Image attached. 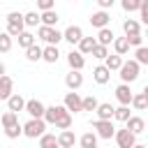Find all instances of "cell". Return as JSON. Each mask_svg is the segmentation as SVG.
I'll list each match as a JSON object with an SVG mask.
<instances>
[{"mask_svg": "<svg viewBox=\"0 0 148 148\" xmlns=\"http://www.w3.org/2000/svg\"><path fill=\"white\" fill-rule=\"evenodd\" d=\"M44 120L46 123H51V125H56L58 130H69L72 127V113L65 109V106H46V113H44Z\"/></svg>", "mask_w": 148, "mask_h": 148, "instance_id": "1", "label": "cell"}, {"mask_svg": "<svg viewBox=\"0 0 148 148\" xmlns=\"http://www.w3.org/2000/svg\"><path fill=\"white\" fill-rule=\"evenodd\" d=\"M44 130H46V120H44V118H30V120L23 125V134H25L28 139H37V136L42 139V136L46 134Z\"/></svg>", "mask_w": 148, "mask_h": 148, "instance_id": "2", "label": "cell"}, {"mask_svg": "<svg viewBox=\"0 0 148 148\" xmlns=\"http://www.w3.org/2000/svg\"><path fill=\"white\" fill-rule=\"evenodd\" d=\"M25 23H23V14H18V12H9L7 14V35L9 37H18V35H23L25 30Z\"/></svg>", "mask_w": 148, "mask_h": 148, "instance_id": "3", "label": "cell"}, {"mask_svg": "<svg viewBox=\"0 0 148 148\" xmlns=\"http://www.w3.org/2000/svg\"><path fill=\"white\" fill-rule=\"evenodd\" d=\"M139 62L136 60H127V62H123V67H120V79H123V83H132L136 76H139Z\"/></svg>", "mask_w": 148, "mask_h": 148, "instance_id": "4", "label": "cell"}, {"mask_svg": "<svg viewBox=\"0 0 148 148\" xmlns=\"http://www.w3.org/2000/svg\"><path fill=\"white\" fill-rule=\"evenodd\" d=\"M37 35H39V39H44L49 46H58V42L62 39V32H58L56 28H46V25H39Z\"/></svg>", "mask_w": 148, "mask_h": 148, "instance_id": "5", "label": "cell"}, {"mask_svg": "<svg viewBox=\"0 0 148 148\" xmlns=\"http://www.w3.org/2000/svg\"><path fill=\"white\" fill-rule=\"evenodd\" d=\"M92 127L97 130V136H102V139L116 136V127H113L111 120H92Z\"/></svg>", "mask_w": 148, "mask_h": 148, "instance_id": "6", "label": "cell"}, {"mask_svg": "<svg viewBox=\"0 0 148 148\" xmlns=\"http://www.w3.org/2000/svg\"><path fill=\"white\" fill-rule=\"evenodd\" d=\"M116 143H118V148H134L136 146V136L125 127V130L116 132Z\"/></svg>", "mask_w": 148, "mask_h": 148, "instance_id": "7", "label": "cell"}, {"mask_svg": "<svg viewBox=\"0 0 148 148\" xmlns=\"http://www.w3.org/2000/svg\"><path fill=\"white\" fill-rule=\"evenodd\" d=\"M65 109H67L69 113L83 111V97H79V92H67V95H65Z\"/></svg>", "mask_w": 148, "mask_h": 148, "instance_id": "8", "label": "cell"}, {"mask_svg": "<svg viewBox=\"0 0 148 148\" xmlns=\"http://www.w3.org/2000/svg\"><path fill=\"white\" fill-rule=\"evenodd\" d=\"M132 97H134V92L130 90V86H127V83H120V86L116 88V99L120 102V106L132 104Z\"/></svg>", "mask_w": 148, "mask_h": 148, "instance_id": "9", "label": "cell"}, {"mask_svg": "<svg viewBox=\"0 0 148 148\" xmlns=\"http://www.w3.org/2000/svg\"><path fill=\"white\" fill-rule=\"evenodd\" d=\"M25 111L30 113V118H44L46 106H44L39 99H28V102H25Z\"/></svg>", "mask_w": 148, "mask_h": 148, "instance_id": "10", "label": "cell"}, {"mask_svg": "<svg viewBox=\"0 0 148 148\" xmlns=\"http://www.w3.org/2000/svg\"><path fill=\"white\" fill-rule=\"evenodd\" d=\"M62 39H67L69 44H79V42L83 39V30H81L79 25H69V28L62 32Z\"/></svg>", "mask_w": 148, "mask_h": 148, "instance_id": "11", "label": "cell"}, {"mask_svg": "<svg viewBox=\"0 0 148 148\" xmlns=\"http://www.w3.org/2000/svg\"><path fill=\"white\" fill-rule=\"evenodd\" d=\"M67 62H69V67H72L74 72H81L83 65H86V58H83L79 51H69V53H67Z\"/></svg>", "mask_w": 148, "mask_h": 148, "instance_id": "12", "label": "cell"}, {"mask_svg": "<svg viewBox=\"0 0 148 148\" xmlns=\"http://www.w3.org/2000/svg\"><path fill=\"white\" fill-rule=\"evenodd\" d=\"M65 86H67L69 90H76V88H81V86H83V74L72 69V72L65 76Z\"/></svg>", "mask_w": 148, "mask_h": 148, "instance_id": "13", "label": "cell"}, {"mask_svg": "<svg viewBox=\"0 0 148 148\" xmlns=\"http://www.w3.org/2000/svg\"><path fill=\"white\" fill-rule=\"evenodd\" d=\"M109 21H111L109 12H102V9H99V12H95V14L90 16V23H92L95 28H99V30H102V28H106V25H109Z\"/></svg>", "mask_w": 148, "mask_h": 148, "instance_id": "14", "label": "cell"}, {"mask_svg": "<svg viewBox=\"0 0 148 148\" xmlns=\"http://www.w3.org/2000/svg\"><path fill=\"white\" fill-rule=\"evenodd\" d=\"M7 106H9V111L12 113H18V111H25V99L18 95V92H14L9 99H7Z\"/></svg>", "mask_w": 148, "mask_h": 148, "instance_id": "15", "label": "cell"}, {"mask_svg": "<svg viewBox=\"0 0 148 148\" xmlns=\"http://www.w3.org/2000/svg\"><path fill=\"white\" fill-rule=\"evenodd\" d=\"M125 127H127V130H130V132L136 136V134H141V132L146 130V123H143V118H139V116H132V118L125 123Z\"/></svg>", "mask_w": 148, "mask_h": 148, "instance_id": "16", "label": "cell"}, {"mask_svg": "<svg viewBox=\"0 0 148 148\" xmlns=\"http://www.w3.org/2000/svg\"><path fill=\"white\" fill-rule=\"evenodd\" d=\"M12 88H14V81H12V76H2L0 79V99H9L14 92H12Z\"/></svg>", "mask_w": 148, "mask_h": 148, "instance_id": "17", "label": "cell"}, {"mask_svg": "<svg viewBox=\"0 0 148 148\" xmlns=\"http://www.w3.org/2000/svg\"><path fill=\"white\" fill-rule=\"evenodd\" d=\"M74 143H76V136H74L72 130H65V132L58 134V146H60V148H72Z\"/></svg>", "mask_w": 148, "mask_h": 148, "instance_id": "18", "label": "cell"}, {"mask_svg": "<svg viewBox=\"0 0 148 148\" xmlns=\"http://www.w3.org/2000/svg\"><path fill=\"white\" fill-rule=\"evenodd\" d=\"M113 30L111 28H102L99 32H97V44L99 46H109V44H113Z\"/></svg>", "mask_w": 148, "mask_h": 148, "instance_id": "19", "label": "cell"}, {"mask_svg": "<svg viewBox=\"0 0 148 148\" xmlns=\"http://www.w3.org/2000/svg\"><path fill=\"white\" fill-rule=\"evenodd\" d=\"M95 46H97V39H95V37H83V39L79 42V53H81V56L92 53V51H95Z\"/></svg>", "mask_w": 148, "mask_h": 148, "instance_id": "20", "label": "cell"}, {"mask_svg": "<svg viewBox=\"0 0 148 148\" xmlns=\"http://www.w3.org/2000/svg\"><path fill=\"white\" fill-rule=\"evenodd\" d=\"M95 113H97V120H111V118H113V113H116V109H113L111 104H106V102H104V104H99V106H97V111H95Z\"/></svg>", "mask_w": 148, "mask_h": 148, "instance_id": "21", "label": "cell"}, {"mask_svg": "<svg viewBox=\"0 0 148 148\" xmlns=\"http://www.w3.org/2000/svg\"><path fill=\"white\" fill-rule=\"evenodd\" d=\"M92 76H95V81L99 83V86H104L106 81H109V76H111V72L104 67V65H97L95 69H92Z\"/></svg>", "mask_w": 148, "mask_h": 148, "instance_id": "22", "label": "cell"}, {"mask_svg": "<svg viewBox=\"0 0 148 148\" xmlns=\"http://www.w3.org/2000/svg\"><path fill=\"white\" fill-rule=\"evenodd\" d=\"M113 49H116V56H125V53L130 51V42H127V37H118V39H113Z\"/></svg>", "mask_w": 148, "mask_h": 148, "instance_id": "23", "label": "cell"}, {"mask_svg": "<svg viewBox=\"0 0 148 148\" xmlns=\"http://www.w3.org/2000/svg\"><path fill=\"white\" fill-rule=\"evenodd\" d=\"M123 30H125L127 37H132V35H141V32H139V21H134V18H127V21L123 23Z\"/></svg>", "mask_w": 148, "mask_h": 148, "instance_id": "24", "label": "cell"}, {"mask_svg": "<svg viewBox=\"0 0 148 148\" xmlns=\"http://www.w3.org/2000/svg\"><path fill=\"white\" fill-rule=\"evenodd\" d=\"M25 58H28L30 62H37V60H42V58H44V49H39V46L35 44V46H30V49L25 51Z\"/></svg>", "mask_w": 148, "mask_h": 148, "instance_id": "25", "label": "cell"}, {"mask_svg": "<svg viewBox=\"0 0 148 148\" xmlns=\"http://www.w3.org/2000/svg\"><path fill=\"white\" fill-rule=\"evenodd\" d=\"M79 141H81L83 148H97V134H95V132H86Z\"/></svg>", "mask_w": 148, "mask_h": 148, "instance_id": "26", "label": "cell"}, {"mask_svg": "<svg viewBox=\"0 0 148 148\" xmlns=\"http://www.w3.org/2000/svg\"><path fill=\"white\" fill-rule=\"evenodd\" d=\"M58 58H60L58 46H46V49H44V58H42V60H46V62H58Z\"/></svg>", "mask_w": 148, "mask_h": 148, "instance_id": "27", "label": "cell"}, {"mask_svg": "<svg viewBox=\"0 0 148 148\" xmlns=\"http://www.w3.org/2000/svg\"><path fill=\"white\" fill-rule=\"evenodd\" d=\"M104 67H106L109 72H113V69H120V67H123V58H120V56H109V58L104 60Z\"/></svg>", "mask_w": 148, "mask_h": 148, "instance_id": "28", "label": "cell"}, {"mask_svg": "<svg viewBox=\"0 0 148 148\" xmlns=\"http://www.w3.org/2000/svg\"><path fill=\"white\" fill-rule=\"evenodd\" d=\"M56 23H58V14H56L53 9H51V12H44V14H42V25H46V28H53Z\"/></svg>", "mask_w": 148, "mask_h": 148, "instance_id": "29", "label": "cell"}, {"mask_svg": "<svg viewBox=\"0 0 148 148\" xmlns=\"http://www.w3.org/2000/svg\"><path fill=\"white\" fill-rule=\"evenodd\" d=\"M18 46H23L25 51H28L30 46H35V35H32V32H23V35H18Z\"/></svg>", "mask_w": 148, "mask_h": 148, "instance_id": "30", "label": "cell"}, {"mask_svg": "<svg viewBox=\"0 0 148 148\" xmlns=\"http://www.w3.org/2000/svg\"><path fill=\"white\" fill-rule=\"evenodd\" d=\"M16 125H18V116L12 113V111H7V113L2 116V127L9 130V127H16Z\"/></svg>", "mask_w": 148, "mask_h": 148, "instance_id": "31", "label": "cell"}, {"mask_svg": "<svg viewBox=\"0 0 148 148\" xmlns=\"http://www.w3.org/2000/svg\"><path fill=\"white\" fill-rule=\"evenodd\" d=\"M132 106H134L136 111H143V109L148 106V99H146V95H143V92H136V95L132 97Z\"/></svg>", "mask_w": 148, "mask_h": 148, "instance_id": "32", "label": "cell"}, {"mask_svg": "<svg viewBox=\"0 0 148 148\" xmlns=\"http://www.w3.org/2000/svg\"><path fill=\"white\" fill-rule=\"evenodd\" d=\"M58 146V136L56 134H44L39 139V148H56Z\"/></svg>", "mask_w": 148, "mask_h": 148, "instance_id": "33", "label": "cell"}, {"mask_svg": "<svg viewBox=\"0 0 148 148\" xmlns=\"http://www.w3.org/2000/svg\"><path fill=\"white\" fill-rule=\"evenodd\" d=\"M113 118L116 120H120V123H127L132 116H130V106H118L116 109V113H113Z\"/></svg>", "mask_w": 148, "mask_h": 148, "instance_id": "34", "label": "cell"}, {"mask_svg": "<svg viewBox=\"0 0 148 148\" xmlns=\"http://www.w3.org/2000/svg\"><path fill=\"white\" fill-rule=\"evenodd\" d=\"M39 21H42V16H39L37 12H28V14H23V23H25V25H30V28H32V25H37Z\"/></svg>", "mask_w": 148, "mask_h": 148, "instance_id": "35", "label": "cell"}, {"mask_svg": "<svg viewBox=\"0 0 148 148\" xmlns=\"http://www.w3.org/2000/svg\"><path fill=\"white\" fill-rule=\"evenodd\" d=\"M141 2L143 0H123V9L125 12H136V9L141 12Z\"/></svg>", "mask_w": 148, "mask_h": 148, "instance_id": "36", "label": "cell"}, {"mask_svg": "<svg viewBox=\"0 0 148 148\" xmlns=\"http://www.w3.org/2000/svg\"><path fill=\"white\" fill-rule=\"evenodd\" d=\"M97 106H99V102H97L92 95L83 97V111H97Z\"/></svg>", "mask_w": 148, "mask_h": 148, "instance_id": "37", "label": "cell"}, {"mask_svg": "<svg viewBox=\"0 0 148 148\" xmlns=\"http://www.w3.org/2000/svg\"><path fill=\"white\" fill-rule=\"evenodd\" d=\"M9 49H12V37H9L7 32H0V51L7 53Z\"/></svg>", "mask_w": 148, "mask_h": 148, "instance_id": "38", "label": "cell"}, {"mask_svg": "<svg viewBox=\"0 0 148 148\" xmlns=\"http://www.w3.org/2000/svg\"><path fill=\"white\" fill-rule=\"evenodd\" d=\"M139 65H148V49L146 46H141V49H136V58H134Z\"/></svg>", "mask_w": 148, "mask_h": 148, "instance_id": "39", "label": "cell"}, {"mask_svg": "<svg viewBox=\"0 0 148 148\" xmlns=\"http://www.w3.org/2000/svg\"><path fill=\"white\" fill-rule=\"evenodd\" d=\"M92 58H99V60H106L109 58V51H106V46H95V51H92Z\"/></svg>", "mask_w": 148, "mask_h": 148, "instance_id": "40", "label": "cell"}, {"mask_svg": "<svg viewBox=\"0 0 148 148\" xmlns=\"http://www.w3.org/2000/svg\"><path fill=\"white\" fill-rule=\"evenodd\" d=\"M5 134H7L9 139H18V136L23 134V125H16V127H9V130H5Z\"/></svg>", "mask_w": 148, "mask_h": 148, "instance_id": "41", "label": "cell"}, {"mask_svg": "<svg viewBox=\"0 0 148 148\" xmlns=\"http://www.w3.org/2000/svg\"><path fill=\"white\" fill-rule=\"evenodd\" d=\"M37 7L42 9V14H44V12H51V9H53V0H39Z\"/></svg>", "mask_w": 148, "mask_h": 148, "instance_id": "42", "label": "cell"}, {"mask_svg": "<svg viewBox=\"0 0 148 148\" xmlns=\"http://www.w3.org/2000/svg\"><path fill=\"white\" fill-rule=\"evenodd\" d=\"M127 42H130V46H136V49H141V42H143V37H141V35H132V37H127Z\"/></svg>", "mask_w": 148, "mask_h": 148, "instance_id": "43", "label": "cell"}, {"mask_svg": "<svg viewBox=\"0 0 148 148\" xmlns=\"http://www.w3.org/2000/svg\"><path fill=\"white\" fill-rule=\"evenodd\" d=\"M141 21L146 23V28H148V0H143L141 2Z\"/></svg>", "mask_w": 148, "mask_h": 148, "instance_id": "44", "label": "cell"}, {"mask_svg": "<svg viewBox=\"0 0 148 148\" xmlns=\"http://www.w3.org/2000/svg\"><path fill=\"white\" fill-rule=\"evenodd\" d=\"M99 2V7H102V12H106L109 7H113V0H97Z\"/></svg>", "mask_w": 148, "mask_h": 148, "instance_id": "45", "label": "cell"}, {"mask_svg": "<svg viewBox=\"0 0 148 148\" xmlns=\"http://www.w3.org/2000/svg\"><path fill=\"white\" fill-rule=\"evenodd\" d=\"M2 76H5V65L0 62V79H2Z\"/></svg>", "mask_w": 148, "mask_h": 148, "instance_id": "46", "label": "cell"}, {"mask_svg": "<svg viewBox=\"0 0 148 148\" xmlns=\"http://www.w3.org/2000/svg\"><path fill=\"white\" fill-rule=\"evenodd\" d=\"M141 92H143V95H146V99H148V83L143 86V90H141Z\"/></svg>", "mask_w": 148, "mask_h": 148, "instance_id": "47", "label": "cell"}, {"mask_svg": "<svg viewBox=\"0 0 148 148\" xmlns=\"http://www.w3.org/2000/svg\"><path fill=\"white\" fill-rule=\"evenodd\" d=\"M134 148H146V146H141V143H136V146H134Z\"/></svg>", "mask_w": 148, "mask_h": 148, "instance_id": "48", "label": "cell"}, {"mask_svg": "<svg viewBox=\"0 0 148 148\" xmlns=\"http://www.w3.org/2000/svg\"><path fill=\"white\" fill-rule=\"evenodd\" d=\"M146 37H148V28H146Z\"/></svg>", "mask_w": 148, "mask_h": 148, "instance_id": "49", "label": "cell"}, {"mask_svg": "<svg viewBox=\"0 0 148 148\" xmlns=\"http://www.w3.org/2000/svg\"><path fill=\"white\" fill-rule=\"evenodd\" d=\"M56 148H60V146H56Z\"/></svg>", "mask_w": 148, "mask_h": 148, "instance_id": "50", "label": "cell"}]
</instances>
